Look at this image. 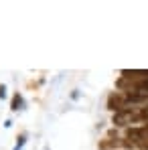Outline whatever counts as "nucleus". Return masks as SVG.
<instances>
[{"label":"nucleus","mask_w":148,"mask_h":150,"mask_svg":"<svg viewBox=\"0 0 148 150\" xmlns=\"http://www.w3.org/2000/svg\"><path fill=\"white\" fill-rule=\"evenodd\" d=\"M126 105H128V100L122 93H112L108 98V108L114 110V112H122V110H126Z\"/></svg>","instance_id":"obj_1"},{"label":"nucleus","mask_w":148,"mask_h":150,"mask_svg":"<svg viewBox=\"0 0 148 150\" xmlns=\"http://www.w3.org/2000/svg\"><path fill=\"white\" fill-rule=\"evenodd\" d=\"M136 120V114L132 110H122V112H116L114 114V124L116 126H128Z\"/></svg>","instance_id":"obj_2"},{"label":"nucleus","mask_w":148,"mask_h":150,"mask_svg":"<svg viewBox=\"0 0 148 150\" xmlns=\"http://www.w3.org/2000/svg\"><path fill=\"white\" fill-rule=\"evenodd\" d=\"M21 103H23V98L16 93V96L12 98V105H10V108H12V110H18V105H21Z\"/></svg>","instance_id":"obj_3"},{"label":"nucleus","mask_w":148,"mask_h":150,"mask_svg":"<svg viewBox=\"0 0 148 150\" xmlns=\"http://www.w3.org/2000/svg\"><path fill=\"white\" fill-rule=\"evenodd\" d=\"M118 142L116 140H110V142H103V144H99V148L101 150H108V148H112V146H116Z\"/></svg>","instance_id":"obj_4"}]
</instances>
